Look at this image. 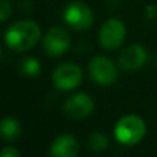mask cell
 I'll list each match as a JSON object with an SVG mask.
<instances>
[{"label":"cell","mask_w":157,"mask_h":157,"mask_svg":"<svg viewBox=\"0 0 157 157\" xmlns=\"http://www.w3.org/2000/svg\"><path fill=\"white\" fill-rule=\"evenodd\" d=\"M41 36V30L36 22L33 21H18L7 29L4 40L11 50L17 52L29 51L37 44Z\"/></svg>","instance_id":"cell-1"},{"label":"cell","mask_w":157,"mask_h":157,"mask_svg":"<svg viewBox=\"0 0 157 157\" xmlns=\"http://www.w3.org/2000/svg\"><path fill=\"white\" fill-rule=\"evenodd\" d=\"M146 134V124L139 116L127 114L117 121L114 127V136L121 145L134 146L144 139Z\"/></svg>","instance_id":"cell-2"},{"label":"cell","mask_w":157,"mask_h":157,"mask_svg":"<svg viewBox=\"0 0 157 157\" xmlns=\"http://www.w3.org/2000/svg\"><path fill=\"white\" fill-rule=\"evenodd\" d=\"M88 71L91 78L99 86H110L119 76L116 65L106 57H94L88 65Z\"/></svg>","instance_id":"cell-3"},{"label":"cell","mask_w":157,"mask_h":157,"mask_svg":"<svg viewBox=\"0 0 157 157\" xmlns=\"http://www.w3.org/2000/svg\"><path fill=\"white\" fill-rule=\"evenodd\" d=\"M125 39V26L120 19H108L99 30V43L108 51L119 48Z\"/></svg>","instance_id":"cell-4"},{"label":"cell","mask_w":157,"mask_h":157,"mask_svg":"<svg viewBox=\"0 0 157 157\" xmlns=\"http://www.w3.org/2000/svg\"><path fill=\"white\" fill-rule=\"evenodd\" d=\"M83 80L81 69L75 63H62L52 73V83L58 90L69 91L76 88Z\"/></svg>","instance_id":"cell-5"},{"label":"cell","mask_w":157,"mask_h":157,"mask_svg":"<svg viewBox=\"0 0 157 157\" xmlns=\"http://www.w3.org/2000/svg\"><path fill=\"white\" fill-rule=\"evenodd\" d=\"M66 24L72 26L73 29L84 30L90 28L94 21V15L92 11L88 6H86L81 2H73L65 8V14H63Z\"/></svg>","instance_id":"cell-6"},{"label":"cell","mask_w":157,"mask_h":157,"mask_svg":"<svg viewBox=\"0 0 157 157\" xmlns=\"http://www.w3.org/2000/svg\"><path fill=\"white\" fill-rule=\"evenodd\" d=\"M71 46L69 35L62 28H52L46 33L43 40V48L48 55L58 57L68 51Z\"/></svg>","instance_id":"cell-7"},{"label":"cell","mask_w":157,"mask_h":157,"mask_svg":"<svg viewBox=\"0 0 157 157\" xmlns=\"http://www.w3.org/2000/svg\"><path fill=\"white\" fill-rule=\"evenodd\" d=\"M63 110L72 119H84L94 110V99L84 92L75 94L65 102Z\"/></svg>","instance_id":"cell-8"},{"label":"cell","mask_w":157,"mask_h":157,"mask_svg":"<svg viewBox=\"0 0 157 157\" xmlns=\"http://www.w3.org/2000/svg\"><path fill=\"white\" fill-rule=\"evenodd\" d=\"M147 59V52L141 44H131L125 47L119 57V65L127 72L138 71Z\"/></svg>","instance_id":"cell-9"},{"label":"cell","mask_w":157,"mask_h":157,"mask_svg":"<svg viewBox=\"0 0 157 157\" xmlns=\"http://www.w3.org/2000/svg\"><path fill=\"white\" fill-rule=\"evenodd\" d=\"M78 153V142L73 135H59L51 144L50 155L57 157H73Z\"/></svg>","instance_id":"cell-10"},{"label":"cell","mask_w":157,"mask_h":157,"mask_svg":"<svg viewBox=\"0 0 157 157\" xmlns=\"http://www.w3.org/2000/svg\"><path fill=\"white\" fill-rule=\"evenodd\" d=\"M22 132V127L18 120L13 117H6L2 121V136L6 141H15Z\"/></svg>","instance_id":"cell-11"},{"label":"cell","mask_w":157,"mask_h":157,"mask_svg":"<svg viewBox=\"0 0 157 157\" xmlns=\"http://www.w3.org/2000/svg\"><path fill=\"white\" fill-rule=\"evenodd\" d=\"M109 139L105 134L102 132H94L90 135V146H91L92 150L95 152H102L108 147Z\"/></svg>","instance_id":"cell-12"},{"label":"cell","mask_w":157,"mask_h":157,"mask_svg":"<svg viewBox=\"0 0 157 157\" xmlns=\"http://www.w3.org/2000/svg\"><path fill=\"white\" fill-rule=\"evenodd\" d=\"M22 72L29 77H35L40 73V63L35 58H26L22 62Z\"/></svg>","instance_id":"cell-13"},{"label":"cell","mask_w":157,"mask_h":157,"mask_svg":"<svg viewBox=\"0 0 157 157\" xmlns=\"http://www.w3.org/2000/svg\"><path fill=\"white\" fill-rule=\"evenodd\" d=\"M11 15V6L7 0H3L2 6H0V21L6 22L8 19V17Z\"/></svg>","instance_id":"cell-14"},{"label":"cell","mask_w":157,"mask_h":157,"mask_svg":"<svg viewBox=\"0 0 157 157\" xmlns=\"http://www.w3.org/2000/svg\"><path fill=\"white\" fill-rule=\"evenodd\" d=\"M2 157H19V152L13 146H6L2 150Z\"/></svg>","instance_id":"cell-15"}]
</instances>
